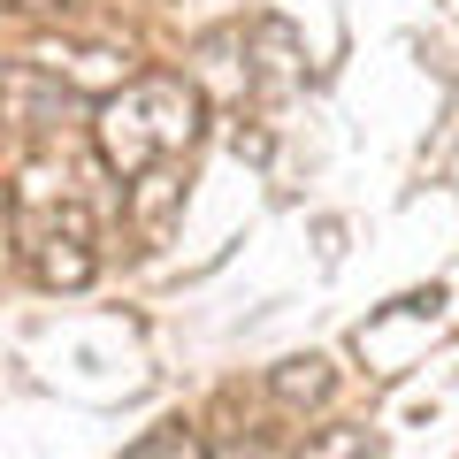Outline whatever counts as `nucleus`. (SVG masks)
I'll use <instances>...</instances> for the list:
<instances>
[{
  "label": "nucleus",
  "mask_w": 459,
  "mask_h": 459,
  "mask_svg": "<svg viewBox=\"0 0 459 459\" xmlns=\"http://www.w3.org/2000/svg\"><path fill=\"white\" fill-rule=\"evenodd\" d=\"M307 459H376V437L368 429H329L322 444H307Z\"/></svg>",
  "instance_id": "3"
},
{
  "label": "nucleus",
  "mask_w": 459,
  "mask_h": 459,
  "mask_svg": "<svg viewBox=\"0 0 459 459\" xmlns=\"http://www.w3.org/2000/svg\"><path fill=\"white\" fill-rule=\"evenodd\" d=\"M16 246L47 283H69V291H77V283L92 276V214H84L77 199H62L54 214L39 207V199H16Z\"/></svg>",
  "instance_id": "2"
},
{
  "label": "nucleus",
  "mask_w": 459,
  "mask_h": 459,
  "mask_svg": "<svg viewBox=\"0 0 459 459\" xmlns=\"http://www.w3.org/2000/svg\"><path fill=\"white\" fill-rule=\"evenodd\" d=\"M16 8H62V0H16Z\"/></svg>",
  "instance_id": "6"
},
{
  "label": "nucleus",
  "mask_w": 459,
  "mask_h": 459,
  "mask_svg": "<svg viewBox=\"0 0 459 459\" xmlns=\"http://www.w3.org/2000/svg\"><path fill=\"white\" fill-rule=\"evenodd\" d=\"M276 391L283 398H322L329 376H322V360H291V376H276Z\"/></svg>",
  "instance_id": "4"
},
{
  "label": "nucleus",
  "mask_w": 459,
  "mask_h": 459,
  "mask_svg": "<svg viewBox=\"0 0 459 459\" xmlns=\"http://www.w3.org/2000/svg\"><path fill=\"white\" fill-rule=\"evenodd\" d=\"M214 459H268V444H214Z\"/></svg>",
  "instance_id": "5"
},
{
  "label": "nucleus",
  "mask_w": 459,
  "mask_h": 459,
  "mask_svg": "<svg viewBox=\"0 0 459 459\" xmlns=\"http://www.w3.org/2000/svg\"><path fill=\"white\" fill-rule=\"evenodd\" d=\"M100 161L115 169L123 184H146L153 169H169L184 146L199 138V92L184 77H138V84H115L100 100Z\"/></svg>",
  "instance_id": "1"
}]
</instances>
